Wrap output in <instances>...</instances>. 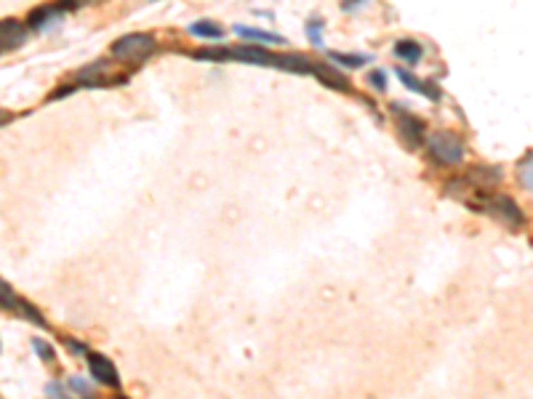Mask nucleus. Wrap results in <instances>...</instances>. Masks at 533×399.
Returning a JSON list of instances; mask_svg holds the SVG:
<instances>
[{
  "label": "nucleus",
  "instance_id": "ddd939ff",
  "mask_svg": "<svg viewBox=\"0 0 533 399\" xmlns=\"http://www.w3.org/2000/svg\"><path fill=\"white\" fill-rule=\"evenodd\" d=\"M54 13H57V8H54V6H40V8L30 13V19H27L30 30H40V27H43V24H46L48 19L54 16Z\"/></svg>",
  "mask_w": 533,
  "mask_h": 399
},
{
  "label": "nucleus",
  "instance_id": "6e6552de",
  "mask_svg": "<svg viewBox=\"0 0 533 399\" xmlns=\"http://www.w3.org/2000/svg\"><path fill=\"white\" fill-rule=\"evenodd\" d=\"M315 75L323 80L325 85H331V88H339V91H347L349 88V80L341 75V72H336V69H328L325 64H312Z\"/></svg>",
  "mask_w": 533,
  "mask_h": 399
},
{
  "label": "nucleus",
  "instance_id": "412c9836",
  "mask_svg": "<svg viewBox=\"0 0 533 399\" xmlns=\"http://www.w3.org/2000/svg\"><path fill=\"white\" fill-rule=\"evenodd\" d=\"M0 54H3V48H0Z\"/></svg>",
  "mask_w": 533,
  "mask_h": 399
},
{
  "label": "nucleus",
  "instance_id": "a211bd4d",
  "mask_svg": "<svg viewBox=\"0 0 533 399\" xmlns=\"http://www.w3.org/2000/svg\"><path fill=\"white\" fill-rule=\"evenodd\" d=\"M371 83L376 85V88H379V91H384V88H387V78H384V72H373Z\"/></svg>",
  "mask_w": 533,
  "mask_h": 399
},
{
  "label": "nucleus",
  "instance_id": "4be33fe9",
  "mask_svg": "<svg viewBox=\"0 0 533 399\" xmlns=\"http://www.w3.org/2000/svg\"><path fill=\"white\" fill-rule=\"evenodd\" d=\"M120 399H126V397H120Z\"/></svg>",
  "mask_w": 533,
  "mask_h": 399
},
{
  "label": "nucleus",
  "instance_id": "0eeeda50",
  "mask_svg": "<svg viewBox=\"0 0 533 399\" xmlns=\"http://www.w3.org/2000/svg\"><path fill=\"white\" fill-rule=\"evenodd\" d=\"M397 133L403 136L408 147H418L424 141V126L411 114H397Z\"/></svg>",
  "mask_w": 533,
  "mask_h": 399
},
{
  "label": "nucleus",
  "instance_id": "1a4fd4ad",
  "mask_svg": "<svg viewBox=\"0 0 533 399\" xmlns=\"http://www.w3.org/2000/svg\"><path fill=\"white\" fill-rule=\"evenodd\" d=\"M467 179L472 184H480V186H493L501 179V171L498 168H488V165H477V168H472V171L467 173Z\"/></svg>",
  "mask_w": 533,
  "mask_h": 399
},
{
  "label": "nucleus",
  "instance_id": "39448f33",
  "mask_svg": "<svg viewBox=\"0 0 533 399\" xmlns=\"http://www.w3.org/2000/svg\"><path fill=\"white\" fill-rule=\"evenodd\" d=\"M88 365H91V376L99 381V383H105V386H117L120 381H117V370L115 365L107 359V357H102V354H88Z\"/></svg>",
  "mask_w": 533,
  "mask_h": 399
},
{
  "label": "nucleus",
  "instance_id": "423d86ee",
  "mask_svg": "<svg viewBox=\"0 0 533 399\" xmlns=\"http://www.w3.org/2000/svg\"><path fill=\"white\" fill-rule=\"evenodd\" d=\"M27 40V30L22 27V22L16 19H3L0 22V48L8 51V48H19Z\"/></svg>",
  "mask_w": 533,
  "mask_h": 399
},
{
  "label": "nucleus",
  "instance_id": "9b49d317",
  "mask_svg": "<svg viewBox=\"0 0 533 399\" xmlns=\"http://www.w3.org/2000/svg\"><path fill=\"white\" fill-rule=\"evenodd\" d=\"M397 72V78L406 83L411 91H418V93H424V96H429V99H440V93L435 91L432 85H427V83H421V80H416L414 75H408L406 69H394Z\"/></svg>",
  "mask_w": 533,
  "mask_h": 399
},
{
  "label": "nucleus",
  "instance_id": "7ed1b4c3",
  "mask_svg": "<svg viewBox=\"0 0 533 399\" xmlns=\"http://www.w3.org/2000/svg\"><path fill=\"white\" fill-rule=\"evenodd\" d=\"M429 149H432L435 160H440L443 165H459L464 160L462 138L456 136V133H448V131L429 136Z\"/></svg>",
  "mask_w": 533,
  "mask_h": 399
},
{
  "label": "nucleus",
  "instance_id": "4468645a",
  "mask_svg": "<svg viewBox=\"0 0 533 399\" xmlns=\"http://www.w3.org/2000/svg\"><path fill=\"white\" fill-rule=\"evenodd\" d=\"M189 35H203V37H221L224 30L213 22H195L189 24Z\"/></svg>",
  "mask_w": 533,
  "mask_h": 399
},
{
  "label": "nucleus",
  "instance_id": "6ab92c4d",
  "mask_svg": "<svg viewBox=\"0 0 533 399\" xmlns=\"http://www.w3.org/2000/svg\"><path fill=\"white\" fill-rule=\"evenodd\" d=\"M35 349H37V354H40L43 359H51V357H54V354L48 352V346H46L43 341H35Z\"/></svg>",
  "mask_w": 533,
  "mask_h": 399
},
{
  "label": "nucleus",
  "instance_id": "9d476101",
  "mask_svg": "<svg viewBox=\"0 0 533 399\" xmlns=\"http://www.w3.org/2000/svg\"><path fill=\"white\" fill-rule=\"evenodd\" d=\"M235 32L240 37H251V40H262V43H272V46H283L286 40L280 35L264 32V30H254V27H235Z\"/></svg>",
  "mask_w": 533,
  "mask_h": 399
},
{
  "label": "nucleus",
  "instance_id": "f257e3e1",
  "mask_svg": "<svg viewBox=\"0 0 533 399\" xmlns=\"http://www.w3.org/2000/svg\"><path fill=\"white\" fill-rule=\"evenodd\" d=\"M195 59H206V61H245V64H259V67H278L288 69L296 75H310L312 61L304 56H272L269 51L262 48H203L197 51Z\"/></svg>",
  "mask_w": 533,
  "mask_h": 399
},
{
  "label": "nucleus",
  "instance_id": "2eb2a0df",
  "mask_svg": "<svg viewBox=\"0 0 533 399\" xmlns=\"http://www.w3.org/2000/svg\"><path fill=\"white\" fill-rule=\"evenodd\" d=\"M88 3H96V0H57V11H78V8H83V6H88Z\"/></svg>",
  "mask_w": 533,
  "mask_h": 399
},
{
  "label": "nucleus",
  "instance_id": "aec40b11",
  "mask_svg": "<svg viewBox=\"0 0 533 399\" xmlns=\"http://www.w3.org/2000/svg\"><path fill=\"white\" fill-rule=\"evenodd\" d=\"M8 120H11V114H8V112H0V126H6Z\"/></svg>",
  "mask_w": 533,
  "mask_h": 399
},
{
  "label": "nucleus",
  "instance_id": "f03ea898",
  "mask_svg": "<svg viewBox=\"0 0 533 399\" xmlns=\"http://www.w3.org/2000/svg\"><path fill=\"white\" fill-rule=\"evenodd\" d=\"M155 51V40L147 32L123 35L120 40L112 43V56L117 61H144Z\"/></svg>",
  "mask_w": 533,
  "mask_h": 399
},
{
  "label": "nucleus",
  "instance_id": "dca6fc26",
  "mask_svg": "<svg viewBox=\"0 0 533 399\" xmlns=\"http://www.w3.org/2000/svg\"><path fill=\"white\" fill-rule=\"evenodd\" d=\"M531 165H533L531 155H525V162L520 165V184L525 192H531Z\"/></svg>",
  "mask_w": 533,
  "mask_h": 399
},
{
  "label": "nucleus",
  "instance_id": "20e7f679",
  "mask_svg": "<svg viewBox=\"0 0 533 399\" xmlns=\"http://www.w3.org/2000/svg\"><path fill=\"white\" fill-rule=\"evenodd\" d=\"M488 210H491L493 216L501 218V221L512 224V227H520L522 224L520 208L515 206V200H510V197H491V200H488Z\"/></svg>",
  "mask_w": 533,
  "mask_h": 399
},
{
  "label": "nucleus",
  "instance_id": "f3484780",
  "mask_svg": "<svg viewBox=\"0 0 533 399\" xmlns=\"http://www.w3.org/2000/svg\"><path fill=\"white\" fill-rule=\"evenodd\" d=\"M331 59L339 61V64H344V67H360V64H365V56H341V54H331Z\"/></svg>",
  "mask_w": 533,
  "mask_h": 399
},
{
  "label": "nucleus",
  "instance_id": "f8f14e48",
  "mask_svg": "<svg viewBox=\"0 0 533 399\" xmlns=\"http://www.w3.org/2000/svg\"><path fill=\"white\" fill-rule=\"evenodd\" d=\"M394 54L400 59H406V61H411V64H416L418 59H421V46H418L416 40H400L394 46Z\"/></svg>",
  "mask_w": 533,
  "mask_h": 399
}]
</instances>
